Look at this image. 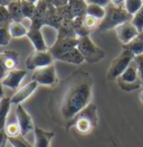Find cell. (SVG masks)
<instances>
[{
  "instance_id": "8d00e7d4",
  "label": "cell",
  "mask_w": 143,
  "mask_h": 147,
  "mask_svg": "<svg viewBox=\"0 0 143 147\" xmlns=\"http://www.w3.org/2000/svg\"><path fill=\"white\" fill-rule=\"evenodd\" d=\"M7 73H8V70H7L5 63L2 61V57H1V55H0V81L6 76Z\"/></svg>"
},
{
  "instance_id": "4316f807",
  "label": "cell",
  "mask_w": 143,
  "mask_h": 147,
  "mask_svg": "<svg viewBox=\"0 0 143 147\" xmlns=\"http://www.w3.org/2000/svg\"><path fill=\"white\" fill-rule=\"evenodd\" d=\"M143 0H124V8L130 15H134L141 9Z\"/></svg>"
},
{
  "instance_id": "d6986e66",
  "label": "cell",
  "mask_w": 143,
  "mask_h": 147,
  "mask_svg": "<svg viewBox=\"0 0 143 147\" xmlns=\"http://www.w3.org/2000/svg\"><path fill=\"white\" fill-rule=\"evenodd\" d=\"M123 49L130 51L134 56L143 55V32H140L129 44L123 45Z\"/></svg>"
},
{
  "instance_id": "7402d4cb",
  "label": "cell",
  "mask_w": 143,
  "mask_h": 147,
  "mask_svg": "<svg viewBox=\"0 0 143 147\" xmlns=\"http://www.w3.org/2000/svg\"><path fill=\"white\" fill-rule=\"evenodd\" d=\"M68 6H69V9H71L74 19L83 17V16L86 15V8H87L86 1H83V0H69Z\"/></svg>"
},
{
  "instance_id": "8fae6325",
  "label": "cell",
  "mask_w": 143,
  "mask_h": 147,
  "mask_svg": "<svg viewBox=\"0 0 143 147\" xmlns=\"http://www.w3.org/2000/svg\"><path fill=\"white\" fill-rule=\"evenodd\" d=\"M115 33H116V36L119 38V40L122 43V45H126L140 32L138 30V28L134 25L132 24V22H126V23L120 25L119 27H116Z\"/></svg>"
},
{
  "instance_id": "ba28073f",
  "label": "cell",
  "mask_w": 143,
  "mask_h": 147,
  "mask_svg": "<svg viewBox=\"0 0 143 147\" xmlns=\"http://www.w3.org/2000/svg\"><path fill=\"white\" fill-rule=\"evenodd\" d=\"M54 56L50 54L49 51H35L28 55L26 60V67L27 70H38L40 67L48 66L53 64Z\"/></svg>"
},
{
  "instance_id": "ab89813d",
  "label": "cell",
  "mask_w": 143,
  "mask_h": 147,
  "mask_svg": "<svg viewBox=\"0 0 143 147\" xmlns=\"http://www.w3.org/2000/svg\"><path fill=\"white\" fill-rule=\"evenodd\" d=\"M12 1H16V0H3V6L7 7V6H8L10 2H12Z\"/></svg>"
},
{
  "instance_id": "ffe728a7",
  "label": "cell",
  "mask_w": 143,
  "mask_h": 147,
  "mask_svg": "<svg viewBox=\"0 0 143 147\" xmlns=\"http://www.w3.org/2000/svg\"><path fill=\"white\" fill-rule=\"evenodd\" d=\"M2 61L5 63L6 67L8 71L15 70L18 65V61H19V55L17 52L15 51H5L3 53H0Z\"/></svg>"
},
{
  "instance_id": "d6a6232c",
  "label": "cell",
  "mask_w": 143,
  "mask_h": 147,
  "mask_svg": "<svg viewBox=\"0 0 143 147\" xmlns=\"http://www.w3.org/2000/svg\"><path fill=\"white\" fill-rule=\"evenodd\" d=\"M11 35L9 33L8 27H0V46H6L9 44Z\"/></svg>"
},
{
  "instance_id": "ac0fdd59",
  "label": "cell",
  "mask_w": 143,
  "mask_h": 147,
  "mask_svg": "<svg viewBox=\"0 0 143 147\" xmlns=\"http://www.w3.org/2000/svg\"><path fill=\"white\" fill-rule=\"evenodd\" d=\"M57 60L61 62H66V63H71V64H75V65H80L83 62H85V59L77 47L71 49V51H67L66 53L59 55L57 57Z\"/></svg>"
},
{
  "instance_id": "44dd1931",
  "label": "cell",
  "mask_w": 143,
  "mask_h": 147,
  "mask_svg": "<svg viewBox=\"0 0 143 147\" xmlns=\"http://www.w3.org/2000/svg\"><path fill=\"white\" fill-rule=\"evenodd\" d=\"M8 11L10 13L12 22H17V23H21L24 20V15H23V9H21V0H16L10 2L8 6Z\"/></svg>"
},
{
  "instance_id": "484cf974",
  "label": "cell",
  "mask_w": 143,
  "mask_h": 147,
  "mask_svg": "<svg viewBox=\"0 0 143 147\" xmlns=\"http://www.w3.org/2000/svg\"><path fill=\"white\" fill-rule=\"evenodd\" d=\"M21 9H23V15L24 18L29 19L31 22V19L34 18V15L36 12V5L33 2H29L28 0H21Z\"/></svg>"
},
{
  "instance_id": "ee69618b",
  "label": "cell",
  "mask_w": 143,
  "mask_h": 147,
  "mask_svg": "<svg viewBox=\"0 0 143 147\" xmlns=\"http://www.w3.org/2000/svg\"><path fill=\"white\" fill-rule=\"evenodd\" d=\"M83 1H86V0H83Z\"/></svg>"
},
{
  "instance_id": "3957f363",
  "label": "cell",
  "mask_w": 143,
  "mask_h": 147,
  "mask_svg": "<svg viewBox=\"0 0 143 147\" xmlns=\"http://www.w3.org/2000/svg\"><path fill=\"white\" fill-rule=\"evenodd\" d=\"M105 10H106L105 17L101 20V23L97 27L98 32H107L111 29H115L123 23L131 22L132 17H133L125 10L124 7L115 6L112 2L105 8Z\"/></svg>"
},
{
  "instance_id": "277c9868",
  "label": "cell",
  "mask_w": 143,
  "mask_h": 147,
  "mask_svg": "<svg viewBox=\"0 0 143 147\" xmlns=\"http://www.w3.org/2000/svg\"><path fill=\"white\" fill-rule=\"evenodd\" d=\"M77 49L82 53L85 61L88 63H97L105 56L104 51L95 45L90 36L78 37Z\"/></svg>"
},
{
  "instance_id": "d590c367",
  "label": "cell",
  "mask_w": 143,
  "mask_h": 147,
  "mask_svg": "<svg viewBox=\"0 0 143 147\" xmlns=\"http://www.w3.org/2000/svg\"><path fill=\"white\" fill-rule=\"evenodd\" d=\"M47 2L49 5L56 7V8H60V7H64V6L68 5L69 0H47Z\"/></svg>"
},
{
  "instance_id": "9a60e30c",
  "label": "cell",
  "mask_w": 143,
  "mask_h": 147,
  "mask_svg": "<svg viewBox=\"0 0 143 147\" xmlns=\"http://www.w3.org/2000/svg\"><path fill=\"white\" fill-rule=\"evenodd\" d=\"M27 37L31 42L33 46L35 47V51H48L49 49L46 44V40L44 38V35L41 33V29L29 28L27 33Z\"/></svg>"
},
{
  "instance_id": "1f68e13d",
  "label": "cell",
  "mask_w": 143,
  "mask_h": 147,
  "mask_svg": "<svg viewBox=\"0 0 143 147\" xmlns=\"http://www.w3.org/2000/svg\"><path fill=\"white\" fill-rule=\"evenodd\" d=\"M131 22L132 24L138 28L139 32H143V6L141 7V9L139 11L133 15Z\"/></svg>"
},
{
  "instance_id": "836d02e7",
  "label": "cell",
  "mask_w": 143,
  "mask_h": 147,
  "mask_svg": "<svg viewBox=\"0 0 143 147\" xmlns=\"http://www.w3.org/2000/svg\"><path fill=\"white\" fill-rule=\"evenodd\" d=\"M134 62L136 64L138 67V73H139V78L141 80V84L143 86V55H139L134 57Z\"/></svg>"
},
{
  "instance_id": "7a4b0ae2",
  "label": "cell",
  "mask_w": 143,
  "mask_h": 147,
  "mask_svg": "<svg viewBox=\"0 0 143 147\" xmlns=\"http://www.w3.org/2000/svg\"><path fill=\"white\" fill-rule=\"evenodd\" d=\"M97 121H98L97 108L94 103H90L73 120H71L66 125V128L69 129L74 126L80 134L86 135V134H90L97 126Z\"/></svg>"
},
{
  "instance_id": "52a82bcc",
  "label": "cell",
  "mask_w": 143,
  "mask_h": 147,
  "mask_svg": "<svg viewBox=\"0 0 143 147\" xmlns=\"http://www.w3.org/2000/svg\"><path fill=\"white\" fill-rule=\"evenodd\" d=\"M78 45V37L77 36H67V35H57V39L48 49L54 59H57L59 55L66 53L67 51L77 47Z\"/></svg>"
},
{
  "instance_id": "30bf717a",
  "label": "cell",
  "mask_w": 143,
  "mask_h": 147,
  "mask_svg": "<svg viewBox=\"0 0 143 147\" xmlns=\"http://www.w3.org/2000/svg\"><path fill=\"white\" fill-rule=\"evenodd\" d=\"M16 116H17V123H18L19 127H20V133H21V135L24 136V137L27 134H29L31 130L35 129L31 116L26 111V109L21 105L17 106V108H16Z\"/></svg>"
},
{
  "instance_id": "f1b7e54d",
  "label": "cell",
  "mask_w": 143,
  "mask_h": 147,
  "mask_svg": "<svg viewBox=\"0 0 143 147\" xmlns=\"http://www.w3.org/2000/svg\"><path fill=\"white\" fill-rule=\"evenodd\" d=\"M8 142L13 147H34L23 135H19L17 137H10L8 138Z\"/></svg>"
},
{
  "instance_id": "83f0119b",
  "label": "cell",
  "mask_w": 143,
  "mask_h": 147,
  "mask_svg": "<svg viewBox=\"0 0 143 147\" xmlns=\"http://www.w3.org/2000/svg\"><path fill=\"white\" fill-rule=\"evenodd\" d=\"M82 20H83V25L85 26V28H86L90 33H92L94 29H97L98 25L101 23L98 19H96V18L90 16V15L83 16V17H82Z\"/></svg>"
},
{
  "instance_id": "74e56055",
  "label": "cell",
  "mask_w": 143,
  "mask_h": 147,
  "mask_svg": "<svg viewBox=\"0 0 143 147\" xmlns=\"http://www.w3.org/2000/svg\"><path fill=\"white\" fill-rule=\"evenodd\" d=\"M8 142V136L5 130H0V147H6V144Z\"/></svg>"
},
{
  "instance_id": "d4e9b609",
  "label": "cell",
  "mask_w": 143,
  "mask_h": 147,
  "mask_svg": "<svg viewBox=\"0 0 143 147\" xmlns=\"http://www.w3.org/2000/svg\"><path fill=\"white\" fill-rule=\"evenodd\" d=\"M106 10L104 7L97 6V5H88L87 3V8H86V15H90L92 17H94L96 19H98L100 22L105 17Z\"/></svg>"
},
{
  "instance_id": "e0dca14e",
  "label": "cell",
  "mask_w": 143,
  "mask_h": 147,
  "mask_svg": "<svg viewBox=\"0 0 143 147\" xmlns=\"http://www.w3.org/2000/svg\"><path fill=\"white\" fill-rule=\"evenodd\" d=\"M34 135H35V146L34 147H50L51 139L55 137V134L53 131H46L38 127H35Z\"/></svg>"
},
{
  "instance_id": "7c38bea8",
  "label": "cell",
  "mask_w": 143,
  "mask_h": 147,
  "mask_svg": "<svg viewBox=\"0 0 143 147\" xmlns=\"http://www.w3.org/2000/svg\"><path fill=\"white\" fill-rule=\"evenodd\" d=\"M38 83L31 80L29 83H27L26 86L19 88L10 98V102H11V106L15 105V106H18V105H21V102H24L25 100L29 98L34 92L36 91V89L38 88Z\"/></svg>"
},
{
  "instance_id": "f35d334b",
  "label": "cell",
  "mask_w": 143,
  "mask_h": 147,
  "mask_svg": "<svg viewBox=\"0 0 143 147\" xmlns=\"http://www.w3.org/2000/svg\"><path fill=\"white\" fill-rule=\"evenodd\" d=\"M5 98V91H3V84L2 82L0 81V100Z\"/></svg>"
},
{
  "instance_id": "603a6c76",
  "label": "cell",
  "mask_w": 143,
  "mask_h": 147,
  "mask_svg": "<svg viewBox=\"0 0 143 147\" xmlns=\"http://www.w3.org/2000/svg\"><path fill=\"white\" fill-rule=\"evenodd\" d=\"M11 107V102L10 98L5 97L3 99L0 100V130H5L6 127V121H7V117Z\"/></svg>"
},
{
  "instance_id": "6da1fadb",
  "label": "cell",
  "mask_w": 143,
  "mask_h": 147,
  "mask_svg": "<svg viewBox=\"0 0 143 147\" xmlns=\"http://www.w3.org/2000/svg\"><path fill=\"white\" fill-rule=\"evenodd\" d=\"M92 92L93 79L88 73L78 71L68 78L59 102V113L66 123L91 103Z\"/></svg>"
},
{
  "instance_id": "b9f144b4",
  "label": "cell",
  "mask_w": 143,
  "mask_h": 147,
  "mask_svg": "<svg viewBox=\"0 0 143 147\" xmlns=\"http://www.w3.org/2000/svg\"><path fill=\"white\" fill-rule=\"evenodd\" d=\"M28 1H29V2H33V3H37V2H38V1H39V0H28Z\"/></svg>"
},
{
  "instance_id": "7bdbcfd3",
  "label": "cell",
  "mask_w": 143,
  "mask_h": 147,
  "mask_svg": "<svg viewBox=\"0 0 143 147\" xmlns=\"http://www.w3.org/2000/svg\"><path fill=\"white\" fill-rule=\"evenodd\" d=\"M0 6H3V0H0Z\"/></svg>"
},
{
  "instance_id": "5b68a950",
  "label": "cell",
  "mask_w": 143,
  "mask_h": 147,
  "mask_svg": "<svg viewBox=\"0 0 143 147\" xmlns=\"http://www.w3.org/2000/svg\"><path fill=\"white\" fill-rule=\"evenodd\" d=\"M134 57L135 56L132 54L130 51L123 49V51L121 52V54L118 55L113 60V62L111 63L110 69H108L106 74L107 80H110V81H116L120 75L129 67V65L133 62Z\"/></svg>"
},
{
  "instance_id": "f546056e",
  "label": "cell",
  "mask_w": 143,
  "mask_h": 147,
  "mask_svg": "<svg viewBox=\"0 0 143 147\" xmlns=\"http://www.w3.org/2000/svg\"><path fill=\"white\" fill-rule=\"evenodd\" d=\"M11 22L8 8L6 6H0V27H8Z\"/></svg>"
},
{
  "instance_id": "60d3db41",
  "label": "cell",
  "mask_w": 143,
  "mask_h": 147,
  "mask_svg": "<svg viewBox=\"0 0 143 147\" xmlns=\"http://www.w3.org/2000/svg\"><path fill=\"white\" fill-rule=\"evenodd\" d=\"M139 99H140V101L143 103V90L140 92V96H139Z\"/></svg>"
},
{
  "instance_id": "8992f818",
  "label": "cell",
  "mask_w": 143,
  "mask_h": 147,
  "mask_svg": "<svg viewBox=\"0 0 143 147\" xmlns=\"http://www.w3.org/2000/svg\"><path fill=\"white\" fill-rule=\"evenodd\" d=\"M116 82H118L120 89L123 91H126V92L135 91L140 86H142L141 80H140L139 73H138V67H136L134 60L129 65V67L118 78Z\"/></svg>"
},
{
  "instance_id": "5bb4252c",
  "label": "cell",
  "mask_w": 143,
  "mask_h": 147,
  "mask_svg": "<svg viewBox=\"0 0 143 147\" xmlns=\"http://www.w3.org/2000/svg\"><path fill=\"white\" fill-rule=\"evenodd\" d=\"M48 9L47 0H39L36 3V12L34 15V18L31 19L30 28L35 29H41V27L45 25V19H46V13Z\"/></svg>"
},
{
  "instance_id": "2e32d148",
  "label": "cell",
  "mask_w": 143,
  "mask_h": 147,
  "mask_svg": "<svg viewBox=\"0 0 143 147\" xmlns=\"http://www.w3.org/2000/svg\"><path fill=\"white\" fill-rule=\"evenodd\" d=\"M64 19L60 15L58 8L51 6L48 3V9L47 13H46V19H45V25H48L53 28H55L56 30H58L60 28V26L63 24Z\"/></svg>"
},
{
  "instance_id": "cb8c5ba5",
  "label": "cell",
  "mask_w": 143,
  "mask_h": 147,
  "mask_svg": "<svg viewBox=\"0 0 143 147\" xmlns=\"http://www.w3.org/2000/svg\"><path fill=\"white\" fill-rule=\"evenodd\" d=\"M8 29L11 35V38H20L23 36H27V33H28V29L24 25L17 22H11L8 26Z\"/></svg>"
},
{
  "instance_id": "9c48e42d",
  "label": "cell",
  "mask_w": 143,
  "mask_h": 147,
  "mask_svg": "<svg viewBox=\"0 0 143 147\" xmlns=\"http://www.w3.org/2000/svg\"><path fill=\"white\" fill-rule=\"evenodd\" d=\"M33 80L40 86H56L58 82V79H57L56 69H55L54 64H50L48 66H44V67H40L38 70H35L33 73Z\"/></svg>"
},
{
  "instance_id": "4dcf8cb0",
  "label": "cell",
  "mask_w": 143,
  "mask_h": 147,
  "mask_svg": "<svg viewBox=\"0 0 143 147\" xmlns=\"http://www.w3.org/2000/svg\"><path fill=\"white\" fill-rule=\"evenodd\" d=\"M5 131H6V134L8 136V138H10V137H17V136L21 135V133H20V127H19L18 123H7L6 127H5Z\"/></svg>"
},
{
  "instance_id": "4fadbf2b",
  "label": "cell",
  "mask_w": 143,
  "mask_h": 147,
  "mask_svg": "<svg viewBox=\"0 0 143 147\" xmlns=\"http://www.w3.org/2000/svg\"><path fill=\"white\" fill-rule=\"evenodd\" d=\"M27 74V70H21V69H15L11 71H8L6 76L1 80L3 86H7L9 89H17L19 88L21 81L25 79Z\"/></svg>"
},
{
  "instance_id": "e575fe53",
  "label": "cell",
  "mask_w": 143,
  "mask_h": 147,
  "mask_svg": "<svg viewBox=\"0 0 143 147\" xmlns=\"http://www.w3.org/2000/svg\"><path fill=\"white\" fill-rule=\"evenodd\" d=\"M86 3H88V5H97V6L106 8L107 6L111 3V0H86Z\"/></svg>"
}]
</instances>
